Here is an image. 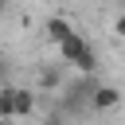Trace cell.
Returning <instances> with one entry per match:
<instances>
[{
	"instance_id": "obj_1",
	"label": "cell",
	"mask_w": 125,
	"mask_h": 125,
	"mask_svg": "<svg viewBox=\"0 0 125 125\" xmlns=\"http://www.w3.org/2000/svg\"><path fill=\"white\" fill-rule=\"evenodd\" d=\"M59 55H62V62H70L74 70H82V74H94V66H98V55H94V47L74 31L66 43H59Z\"/></svg>"
},
{
	"instance_id": "obj_2",
	"label": "cell",
	"mask_w": 125,
	"mask_h": 125,
	"mask_svg": "<svg viewBox=\"0 0 125 125\" xmlns=\"http://www.w3.org/2000/svg\"><path fill=\"white\" fill-rule=\"evenodd\" d=\"M117 105H121V90L109 86V82H98L94 94H90V109H94V113H109V109H117Z\"/></svg>"
},
{
	"instance_id": "obj_3",
	"label": "cell",
	"mask_w": 125,
	"mask_h": 125,
	"mask_svg": "<svg viewBox=\"0 0 125 125\" xmlns=\"http://www.w3.org/2000/svg\"><path fill=\"white\" fill-rule=\"evenodd\" d=\"M47 35H51V43L59 47V43H66V39L74 35V27H70L62 16H51V20H47Z\"/></svg>"
},
{
	"instance_id": "obj_4",
	"label": "cell",
	"mask_w": 125,
	"mask_h": 125,
	"mask_svg": "<svg viewBox=\"0 0 125 125\" xmlns=\"http://www.w3.org/2000/svg\"><path fill=\"white\" fill-rule=\"evenodd\" d=\"M31 113H35V94L16 86V117H31Z\"/></svg>"
},
{
	"instance_id": "obj_5",
	"label": "cell",
	"mask_w": 125,
	"mask_h": 125,
	"mask_svg": "<svg viewBox=\"0 0 125 125\" xmlns=\"http://www.w3.org/2000/svg\"><path fill=\"white\" fill-rule=\"evenodd\" d=\"M0 121H16V86L0 90Z\"/></svg>"
},
{
	"instance_id": "obj_6",
	"label": "cell",
	"mask_w": 125,
	"mask_h": 125,
	"mask_svg": "<svg viewBox=\"0 0 125 125\" xmlns=\"http://www.w3.org/2000/svg\"><path fill=\"white\" fill-rule=\"evenodd\" d=\"M39 86L55 90V86H59V70H43V74H39Z\"/></svg>"
},
{
	"instance_id": "obj_7",
	"label": "cell",
	"mask_w": 125,
	"mask_h": 125,
	"mask_svg": "<svg viewBox=\"0 0 125 125\" xmlns=\"http://www.w3.org/2000/svg\"><path fill=\"white\" fill-rule=\"evenodd\" d=\"M43 125H66V121H62V113H51V117H43Z\"/></svg>"
},
{
	"instance_id": "obj_8",
	"label": "cell",
	"mask_w": 125,
	"mask_h": 125,
	"mask_svg": "<svg viewBox=\"0 0 125 125\" xmlns=\"http://www.w3.org/2000/svg\"><path fill=\"white\" fill-rule=\"evenodd\" d=\"M113 31H117V35H121V39H125V12H121V16H117V23H113Z\"/></svg>"
},
{
	"instance_id": "obj_9",
	"label": "cell",
	"mask_w": 125,
	"mask_h": 125,
	"mask_svg": "<svg viewBox=\"0 0 125 125\" xmlns=\"http://www.w3.org/2000/svg\"><path fill=\"white\" fill-rule=\"evenodd\" d=\"M4 4H8V0H0V12H4Z\"/></svg>"
}]
</instances>
